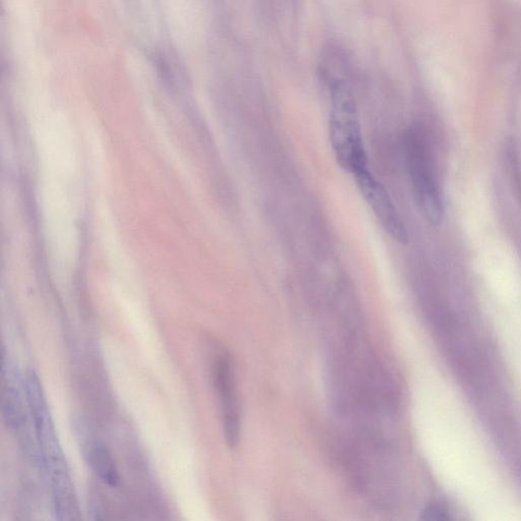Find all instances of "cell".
Wrapping results in <instances>:
<instances>
[{"label": "cell", "mask_w": 521, "mask_h": 521, "mask_svg": "<svg viewBox=\"0 0 521 521\" xmlns=\"http://www.w3.org/2000/svg\"><path fill=\"white\" fill-rule=\"evenodd\" d=\"M329 139L335 159L344 171L355 176L368 169L357 104L342 81L334 82L331 89Z\"/></svg>", "instance_id": "obj_1"}, {"label": "cell", "mask_w": 521, "mask_h": 521, "mask_svg": "<svg viewBox=\"0 0 521 521\" xmlns=\"http://www.w3.org/2000/svg\"><path fill=\"white\" fill-rule=\"evenodd\" d=\"M406 152L417 205L430 223L439 225L444 218V203L429 146L419 132L408 135Z\"/></svg>", "instance_id": "obj_2"}, {"label": "cell", "mask_w": 521, "mask_h": 521, "mask_svg": "<svg viewBox=\"0 0 521 521\" xmlns=\"http://www.w3.org/2000/svg\"><path fill=\"white\" fill-rule=\"evenodd\" d=\"M353 178L357 181L362 197L373 210L384 231L396 243L406 245L408 243L407 229L382 183L374 178L369 168Z\"/></svg>", "instance_id": "obj_3"}, {"label": "cell", "mask_w": 521, "mask_h": 521, "mask_svg": "<svg viewBox=\"0 0 521 521\" xmlns=\"http://www.w3.org/2000/svg\"><path fill=\"white\" fill-rule=\"evenodd\" d=\"M213 384L221 401L225 440L231 448L240 442V414L235 380L231 362L220 357L213 367Z\"/></svg>", "instance_id": "obj_4"}, {"label": "cell", "mask_w": 521, "mask_h": 521, "mask_svg": "<svg viewBox=\"0 0 521 521\" xmlns=\"http://www.w3.org/2000/svg\"><path fill=\"white\" fill-rule=\"evenodd\" d=\"M2 374L4 380L6 381L2 385V415L9 428L23 433L27 424V412L23 403V397L20 396V389L16 385L11 384L13 377L11 375V368L6 369V366H4Z\"/></svg>", "instance_id": "obj_5"}, {"label": "cell", "mask_w": 521, "mask_h": 521, "mask_svg": "<svg viewBox=\"0 0 521 521\" xmlns=\"http://www.w3.org/2000/svg\"><path fill=\"white\" fill-rule=\"evenodd\" d=\"M85 458L91 470L108 486L119 483L118 472L106 447L97 440H90L84 446Z\"/></svg>", "instance_id": "obj_6"}, {"label": "cell", "mask_w": 521, "mask_h": 521, "mask_svg": "<svg viewBox=\"0 0 521 521\" xmlns=\"http://www.w3.org/2000/svg\"><path fill=\"white\" fill-rule=\"evenodd\" d=\"M422 520H448L446 511L438 505H429L422 511Z\"/></svg>", "instance_id": "obj_7"}]
</instances>
